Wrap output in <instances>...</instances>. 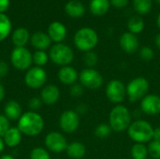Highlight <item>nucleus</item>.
Instances as JSON below:
<instances>
[{"mask_svg": "<svg viewBox=\"0 0 160 159\" xmlns=\"http://www.w3.org/2000/svg\"><path fill=\"white\" fill-rule=\"evenodd\" d=\"M17 127L22 135L35 137L39 135L44 128V120L37 112H26L18 120Z\"/></svg>", "mask_w": 160, "mask_h": 159, "instance_id": "obj_1", "label": "nucleus"}, {"mask_svg": "<svg viewBox=\"0 0 160 159\" xmlns=\"http://www.w3.org/2000/svg\"><path fill=\"white\" fill-rule=\"evenodd\" d=\"M132 123V115L129 110L122 105L114 106L109 114V125L112 131L123 132L127 131Z\"/></svg>", "mask_w": 160, "mask_h": 159, "instance_id": "obj_2", "label": "nucleus"}, {"mask_svg": "<svg viewBox=\"0 0 160 159\" xmlns=\"http://www.w3.org/2000/svg\"><path fill=\"white\" fill-rule=\"evenodd\" d=\"M154 127L145 120H135L133 121L127 132L128 137L135 143H149L154 138Z\"/></svg>", "mask_w": 160, "mask_h": 159, "instance_id": "obj_3", "label": "nucleus"}, {"mask_svg": "<svg viewBox=\"0 0 160 159\" xmlns=\"http://www.w3.org/2000/svg\"><path fill=\"white\" fill-rule=\"evenodd\" d=\"M98 35L90 27H82L79 29L74 36V44L76 48L82 52H90L98 45Z\"/></svg>", "mask_w": 160, "mask_h": 159, "instance_id": "obj_4", "label": "nucleus"}, {"mask_svg": "<svg viewBox=\"0 0 160 159\" xmlns=\"http://www.w3.org/2000/svg\"><path fill=\"white\" fill-rule=\"evenodd\" d=\"M126 88L128 100L130 102H137L141 101L145 96L148 95L150 83L144 77H137L132 79L128 83Z\"/></svg>", "mask_w": 160, "mask_h": 159, "instance_id": "obj_5", "label": "nucleus"}, {"mask_svg": "<svg viewBox=\"0 0 160 159\" xmlns=\"http://www.w3.org/2000/svg\"><path fill=\"white\" fill-rule=\"evenodd\" d=\"M49 57L55 65L66 67L72 63L74 59V52L69 46L64 43H56L52 46Z\"/></svg>", "mask_w": 160, "mask_h": 159, "instance_id": "obj_6", "label": "nucleus"}, {"mask_svg": "<svg viewBox=\"0 0 160 159\" xmlns=\"http://www.w3.org/2000/svg\"><path fill=\"white\" fill-rule=\"evenodd\" d=\"M11 65L20 71H27L33 64V54L24 47L15 48L10 54Z\"/></svg>", "mask_w": 160, "mask_h": 159, "instance_id": "obj_7", "label": "nucleus"}, {"mask_svg": "<svg viewBox=\"0 0 160 159\" xmlns=\"http://www.w3.org/2000/svg\"><path fill=\"white\" fill-rule=\"evenodd\" d=\"M80 83L87 89L97 90L103 84L104 79L99 71L95 68H83L79 74Z\"/></svg>", "mask_w": 160, "mask_h": 159, "instance_id": "obj_8", "label": "nucleus"}, {"mask_svg": "<svg viewBox=\"0 0 160 159\" xmlns=\"http://www.w3.org/2000/svg\"><path fill=\"white\" fill-rule=\"evenodd\" d=\"M105 94L109 101L119 105L125 100L127 97V88L122 81L114 79L107 83Z\"/></svg>", "mask_w": 160, "mask_h": 159, "instance_id": "obj_9", "label": "nucleus"}, {"mask_svg": "<svg viewBox=\"0 0 160 159\" xmlns=\"http://www.w3.org/2000/svg\"><path fill=\"white\" fill-rule=\"evenodd\" d=\"M47 82V72L39 67H30L24 75V83L31 89H38L45 86Z\"/></svg>", "mask_w": 160, "mask_h": 159, "instance_id": "obj_10", "label": "nucleus"}, {"mask_svg": "<svg viewBox=\"0 0 160 159\" xmlns=\"http://www.w3.org/2000/svg\"><path fill=\"white\" fill-rule=\"evenodd\" d=\"M59 127L65 133L75 132L80 127V115L73 110L63 112L59 118Z\"/></svg>", "mask_w": 160, "mask_h": 159, "instance_id": "obj_11", "label": "nucleus"}, {"mask_svg": "<svg viewBox=\"0 0 160 159\" xmlns=\"http://www.w3.org/2000/svg\"><path fill=\"white\" fill-rule=\"evenodd\" d=\"M68 143L66 137L57 131L50 132L45 137V146L52 153H62L67 150Z\"/></svg>", "mask_w": 160, "mask_h": 159, "instance_id": "obj_12", "label": "nucleus"}, {"mask_svg": "<svg viewBox=\"0 0 160 159\" xmlns=\"http://www.w3.org/2000/svg\"><path fill=\"white\" fill-rule=\"evenodd\" d=\"M141 110L143 113L155 116L160 113V96L150 94L141 100Z\"/></svg>", "mask_w": 160, "mask_h": 159, "instance_id": "obj_13", "label": "nucleus"}, {"mask_svg": "<svg viewBox=\"0 0 160 159\" xmlns=\"http://www.w3.org/2000/svg\"><path fill=\"white\" fill-rule=\"evenodd\" d=\"M119 44L121 49L128 54L135 53L140 47V42L137 36L130 32H126L120 37Z\"/></svg>", "mask_w": 160, "mask_h": 159, "instance_id": "obj_14", "label": "nucleus"}, {"mask_svg": "<svg viewBox=\"0 0 160 159\" xmlns=\"http://www.w3.org/2000/svg\"><path fill=\"white\" fill-rule=\"evenodd\" d=\"M43 104L53 105L60 98V90L54 84H48L42 87L39 96Z\"/></svg>", "mask_w": 160, "mask_h": 159, "instance_id": "obj_15", "label": "nucleus"}, {"mask_svg": "<svg viewBox=\"0 0 160 159\" xmlns=\"http://www.w3.org/2000/svg\"><path fill=\"white\" fill-rule=\"evenodd\" d=\"M59 81L65 84V85H69L71 86L72 84L76 83V82L79 80V74L77 70L70 66H66V67H61L57 73Z\"/></svg>", "mask_w": 160, "mask_h": 159, "instance_id": "obj_16", "label": "nucleus"}, {"mask_svg": "<svg viewBox=\"0 0 160 159\" xmlns=\"http://www.w3.org/2000/svg\"><path fill=\"white\" fill-rule=\"evenodd\" d=\"M48 35L52 41L61 43L67 37V28L60 22H53L48 28Z\"/></svg>", "mask_w": 160, "mask_h": 159, "instance_id": "obj_17", "label": "nucleus"}, {"mask_svg": "<svg viewBox=\"0 0 160 159\" xmlns=\"http://www.w3.org/2000/svg\"><path fill=\"white\" fill-rule=\"evenodd\" d=\"M31 44L34 48L38 51H45L51 46L52 39L50 38L49 35L43 32H36L32 35L30 38Z\"/></svg>", "mask_w": 160, "mask_h": 159, "instance_id": "obj_18", "label": "nucleus"}, {"mask_svg": "<svg viewBox=\"0 0 160 159\" xmlns=\"http://www.w3.org/2000/svg\"><path fill=\"white\" fill-rule=\"evenodd\" d=\"M22 134L17 127H10V128L4 135L3 140L5 142L6 146L9 148H15L20 145L22 142Z\"/></svg>", "mask_w": 160, "mask_h": 159, "instance_id": "obj_19", "label": "nucleus"}, {"mask_svg": "<svg viewBox=\"0 0 160 159\" xmlns=\"http://www.w3.org/2000/svg\"><path fill=\"white\" fill-rule=\"evenodd\" d=\"M22 114L21 105L15 100H9L4 107V115L11 121H18Z\"/></svg>", "mask_w": 160, "mask_h": 159, "instance_id": "obj_20", "label": "nucleus"}, {"mask_svg": "<svg viewBox=\"0 0 160 159\" xmlns=\"http://www.w3.org/2000/svg\"><path fill=\"white\" fill-rule=\"evenodd\" d=\"M66 152L71 159H82L86 154V147L81 142H73L68 145Z\"/></svg>", "mask_w": 160, "mask_h": 159, "instance_id": "obj_21", "label": "nucleus"}, {"mask_svg": "<svg viewBox=\"0 0 160 159\" xmlns=\"http://www.w3.org/2000/svg\"><path fill=\"white\" fill-rule=\"evenodd\" d=\"M65 10L67 14L72 18H80L85 13V7L83 4L77 0H71L66 4Z\"/></svg>", "mask_w": 160, "mask_h": 159, "instance_id": "obj_22", "label": "nucleus"}, {"mask_svg": "<svg viewBox=\"0 0 160 159\" xmlns=\"http://www.w3.org/2000/svg\"><path fill=\"white\" fill-rule=\"evenodd\" d=\"M111 7L110 0H91L89 4L90 11L96 16L105 15Z\"/></svg>", "mask_w": 160, "mask_h": 159, "instance_id": "obj_23", "label": "nucleus"}, {"mask_svg": "<svg viewBox=\"0 0 160 159\" xmlns=\"http://www.w3.org/2000/svg\"><path fill=\"white\" fill-rule=\"evenodd\" d=\"M29 32L23 27L17 28L12 34V43L15 45V48L24 47L29 41Z\"/></svg>", "mask_w": 160, "mask_h": 159, "instance_id": "obj_24", "label": "nucleus"}, {"mask_svg": "<svg viewBox=\"0 0 160 159\" xmlns=\"http://www.w3.org/2000/svg\"><path fill=\"white\" fill-rule=\"evenodd\" d=\"M144 25H145V23H144L143 19L139 15L132 16L128 21V32H130V33H132L134 35L142 33L143 31V29H144Z\"/></svg>", "mask_w": 160, "mask_h": 159, "instance_id": "obj_25", "label": "nucleus"}, {"mask_svg": "<svg viewBox=\"0 0 160 159\" xmlns=\"http://www.w3.org/2000/svg\"><path fill=\"white\" fill-rule=\"evenodd\" d=\"M130 155L133 159H147L148 149L144 143H135L130 150Z\"/></svg>", "mask_w": 160, "mask_h": 159, "instance_id": "obj_26", "label": "nucleus"}, {"mask_svg": "<svg viewBox=\"0 0 160 159\" xmlns=\"http://www.w3.org/2000/svg\"><path fill=\"white\" fill-rule=\"evenodd\" d=\"M11 31V22L8 17L0 13V41H3Z\"/></svg>", "mask_w": 160, "mask_h": 159, "instance_id": "obj_27", "label": "nucleus"}, {"mask_svg": "<svg viewBox=\"0 0 160 159\" xmlns=\"http://www.w3.org/2000/svg\"><path fill=\"white\" fill-rule=\"evenodd\" d=\"M133 6L135 10L141 14H148L153 7V1L152 0H133Z\"/></svg>", "mask_w": 160, "mask_h": 159, "instance_id": "obj_28", "label": "nucleus"}, {"mask_svg": "<svg viewBox=\"0 0 160 159\" xmlns=\"http://www.w3.org/2000/svg\"><path fill=\"white\" fill-rule=\"evenodd\" d=\"M112 130L109 124L101 123L95 128V136L98 139H107L112 134Z\"/></svg>", "mask_w": 160, "mask_h": 159, "instance_id": "obj_29", "label": "nucleus"}, {"mask_svg": "<svg viewBox=\"0 0 160 159\" xmlns=\"http://www.w3.org/2000/svg\"><path fill=\"white\" fill-rule=\"evenodd\" d=\"M49 55L45 52V51H37L33 54V63L36 67H42L49 61Z\"/></svg>", "mask_w": 160, "mask_h": 159, "instance_id": "obj_30", "label": "nucleus"}, {"mask_svg": "<svg viewBox=\"0 0 160 159\" xmlns=\"http://www.w3.org/2000/svg\"><path fill=\"white\" fill-rule=\"evenodd\" d=\"M83 63L84 65L89 67V68H94L95 66H97V64L98 63V54L93 52H86L83 55Z\"/></svg>", "mask_w": 160, "mask_h": 159, "instance_id": "obj_31", "label": "nucleus"}, {"mask_svg": "<svg viewBox=\"0 0 160 159\" xmlns=\"http://www.w3.org/2000/svg\"><path fill=\"white\" fill-rule=\"evenodd\" d=\"M30 159H51L50 153L42 147H36L30 152Z\"/></svg>", "mask_w": 160, "mask_h": 159, "instance_id": "obj_32", "label": "nucleus"}, {"mask_svg": "<svg viewBox=\"0 0 160 159\" xmlns=\"http://www.w3.org/2000/svg\"><path fill=\"white\" fill-rule=\"evenodd\" d=\"M148 155L153 159H160V142L157 141H151L147 146Z\"/></svg>", "mask_w": 160, "mask_h": 159, "instance_id": "obj_33", "label": "nucleus"}, {"mask_svg": "<svg viewBox=\"0 0 160 159\" xmlns=\"http://www.w3.org/2000/svg\"><path fill=\"white\" fill-rule=\"evenodd\" d=\"M139 54H140V57L142 61H145V62H149L151 61L154 56H155V52H154V50L149 47V46H144L142 47L140 52H139Z\"/></svg>", "mask_w": 160, "mask_h": 159, "instance_id": "obj_34", "label": "nucleus"}, {"mask_svg": "<svg viewBox=\"0 0 160 159\" xmlns=\"http://www.w3.org/2000/svg\"><path fill=\"white\" fill-rule=\"evenodd\" d=\"M9 128H10L9 120L4 114H0V137L3 138Z\"/></svg>", "mask_w": 160, "mask_h": 159, "instance_id": "obj_35", "label": "nucleus"}, {"mask_svg": "<svg viewBox=\"0 0 160 159\" xmlns=\"http://www.w3.org/2000/svg\"><path fill=\"white\" fill-rule=\"evenodd\" d=\"M83 90L84 87L81 83H74L70 86L69 93L73 97H80L83 95Z\"/></svg>", "mask_w": 160, "mask_h": 159, "instance_id": "obj_36", "label": "nucleus"}, {"mask_svg": "<svg viewBox=\"0 0 160 159\" xmlns=\"http://www.w3.org/2000/svg\"><path fill=\"white\" fill-rule=\"evenodd\" d=\"M42 101L40 99V97H32L29 101H28V108L32 111V112H36L38 110H39L42 106Z\"/></svg>", "mask_w": 160, "mask_h": 159, "instance_id": "obj_37", "label": "nucleus"}, {"mask_svg": "<svg viewBox=\"0 0 160 159\" xmlns=\"http://www.w3.org/2000/svg\"><path fill=\"white\" fill-rule=\"evenodd\" d=\"M8 71H9L8 65L4 61H0V79L5 78L8 75Z\"/></svg>", "mask_w": 160, "mask_h": 159, "instance_id": "obj_38", "label": "nucleus"}, {"mask_svg": "<svg viewBox=\"0 0 160 159\" xmlns=\"http://www.w3.org/2000/svg\"><path fill=\"white\" fill-rule=\"evenodd\" d=\"M111 6H113L117 8L126 7L128 5V0H110Z\"/></svg>", "mask_w": 160, "mask_h": 159, "instance_id": "obj_39", "label": "nucleus"}, {"mask_svg": "<svg viewBox=\"0 0 160 159\" xmlns=\"http://www.w3.org/2000/svg\"><path fill=\"white\" fill-rule=\"evenodd\" d=\"M79 115L80 114H84V113H86V112H87V105H85V104H80L78 107H77V109H76V111H75Z\"/></svg>", "mask_w": 160, "mask_h": 159, "instance_id": "obj_40", "label": "nucleus"}, {"mask_svg": "<svg viewBox=\"0 0 160 159\" xmlns=\"http://www.w3.org/2000/svg\"><path fill=\"white\" fill-rule=\"evenodd\" d=\"M9 6V0H0V13L6 11Z\"/></svg>", "mask_w": 160, "mask_h": 159, "instance_id": "obj_41", "label": "nucleus"}, {"mask_svg": "<svg viewBox=\"0 0 160 159\" xmlns=\"http://www.w3.org/2000/svg\"><path fill=\"white\" fill-rule=\"evenodd\" d=\"M153 140L160 142V127H156L154 129V138H153Z\"/></svg>", "mask_w": 160, "mask_h": 159, "instance_id": "obj_42", "label": "nucleus"}, {"mask_svg": "<svg viewBox=\"0 0 160 159\" xmlns=\"http://www.w3.org/2000/svg\"><path fill=\"white\" fill-rule=\"evenodd\" d=\"M5 96H6V90H5V87L3 86L2 83H0V102L3 101V99L5 98Z\"/></svg>", "mask_w": 160, "mask_h": 159, "instance_id": "obj_43", "label": "nucleus"}, {"mask_svg": "<svg viewBox=\"0 0 160 159\" xmlns=\"http://www.w3.org/2000/svg\"><path fill=\"white\" fill-rule=\"evenodd\" d=\"M5 147H6V144H5V142L3 140V138L0 137V154L3 153V151L5 150Z\"/></svg>", "mask_w": 160, "mask_h": 159, "instance_id": "obj_44", "label": "nucleus"}, {"mask_svg": "<svg viewBox=\"0 0 160 159\" xmlns=\"http://www.w3.org/2000/svg\"><path fill=\"white\" fill-rule=\"evenodd\" d=\"M155 43H156V46L160 50V33L159 34H158L157 36H156V38H155Z\"/></svg>", "mask_w": 160, "mask_h": 159, "instance_id": "obj_45", "label": "nucleus"}, {"mask_svg": "<svg viewBox=\"0 0 160 159\" xmlns=\"http://www.w3.org/2000/svg\"><path fill=\"white\" fill-rule=\"evenodd\" d=\"M0 159H15L11 155H3L0 157Z\"/></svg>", "mask_w": 160, "mask_h": 159, "instance_id": "obj_46", "label": "nucleus"}, {"mask_svg": "<svg viewBox=\"0 0 160 159\" xmlns=\"http://www.w3.org/2000/svg\"><path fill=\"white\" fill-rule=\"evenodd\" d=\"M157 24H158V28H159V29H160V13H159V14H158V18H157Z\"/></svg>", "mask_w": 160, "mask_h": 159, "instance_id": "obj_47", "label": "nucleus"}, {"mask_svg": "<svg viewBox=\"0 0 160 159\" xmlns=\"http://www.w3.org/2000/svg\"><path fill=\"white\" fill-rule=\"evenodd\" d=\"M156 1H157V2H158V4H160V0H156Z\"/></svg>", "mask_w": 160, "mask_h": 159, "instance_id": "obj_48", "label": "nucleus"}]
</instances>
